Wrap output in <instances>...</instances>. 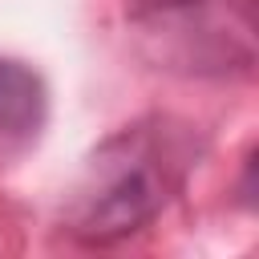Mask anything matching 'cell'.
Listing matches in <instances>:
<instances>
[{"label": "cell", "instance_id": "obj_1", "mask_svg": "<svg viewBox=\"0 0 259 259\" xmlns=\"http://www.w3.org/2000/svg\"><path fill=\"white\" fill-rule=\"evenodd\" d=\"M182 178V154L158 125H125L105 138L69 198L65 223L85 243H117L150 227Z\"/></svg>", "mask_w": 259, "mask_h": 259}, {"label": "cell", "instance_id": "obj_2", "mask_svg": "<svg viewBox=\"0 0 259 259\" xmlns=\"http://www.w3.org/2000/svg\"><path fill=\"white\" fill-rule=\"evenodd\" d=\"M146 32L186 73H247L255 61L251 0H170L146 16Z\"/></svg>", "mask_w": 259, "mask_h": 259}, {"label": "cell", "instance_id": "obj_3", "mask_svg": "<svg viewBox=\"0 0 259 259\" xmlns=\"http://www.w3.org/2000/svg\"><path fill=\"white\" fill-rule=\"evenodd\" d=\"M49 113V93L24 61H0V154L36 142Z\"/></svg>", "mask_w": 259, "mask_h": 259}]
</instances>
